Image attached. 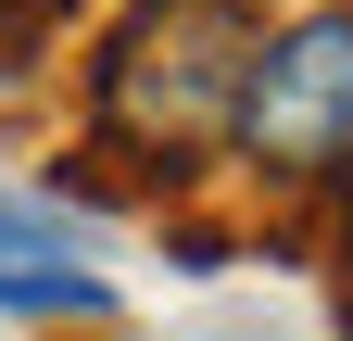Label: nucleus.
Returning <instances> with one entry per match:
<instances>
[{"mask_svg":"<svg viewBox=\"0 0 353 341\" xmlns=\"http://www.w3.org/2000/svg\"><path fill=\"white\" fill-rule=\"evenodd\" d=\"M228 152L252 177H278V190H316V177L353 164V0H316V13L252 38Z\"/></svg>","mask_w":353,"mask_h":341,"instance_id":"nucleus-2","label":"nucleus"},{"mask_svg":"<svg viewBox=\"0 0 353 341\" xmlns=\"http://www.w3.org/2000/svg\"><path fill=\"white\" fill-rule=\"evenodd\" d=\"M252 38L265 26L240 0H139V13L101 38V64H88V139L63 152L76 190L101 177V164H139V190L190 177V164L228 139V114H240Z\"/></svg>","mask_w":353,"mask_h":341,"instance_id":"nucleus-1","label":"nucleus"},{"mask_svg":"<svg viewBox=\"0 0 353 341\" xmlns=\"http://www.w3.org/2000/svg\"><path fill=\"white\" fill-rule=\"evenodd\" d=\"M341 316H353V304H341Z\"/></svg>","mask_w":353,"mask_h":341,"instance_id":"nucleus-5","label":"nucleus"},{"mask_svg":"<svg viewBox=\"0 0 353 341\" xmlns=\"http://www.w3.org/2000/svg\"><path fill=\"white\" fill-rule=\"evenodd\" d=\"M0 316H114L101 266H88L76 228L38 215V202H0Z\"/></svg>","mask_w":353,"mask_h":341,"instance_id":"nucleus-3","label":"nucleus"},{"mask_svg":"<svg viewBox=\"0 0 353 341\" xmlns=\"http://www.w3.org/2000/svg\"><path fill=\"white\" fill-rule=\"evenodd\" d=\"M63 26H76V0H0V76H38Z\"/></svg>","mask_w":353,"mask_h":341,"instance_id":"nucleus-4","label":"nucleus"}]
</instances>
